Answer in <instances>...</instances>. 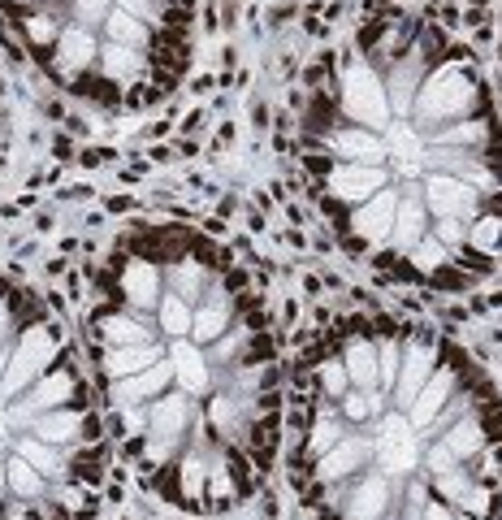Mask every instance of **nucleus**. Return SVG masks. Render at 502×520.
<instances>
[{
  "label": "nucleus",
  "instance_id": "1",
  "mask_svg": "<svg viewBox=\"0 0 502 520\" xmlns=\"http://www.w3.org/2000/svg\"><path fill=\"white\" fill-rule=\"evenodd\" d=\"M303 195L386 286L464 295L502 269V113L438 9L373 5L295 91Z\"/></svg>",
  "mask_w": 502,
  "mask_h": 520
},
{
  "label": "nucleus",
  "instance_id": "3",
  "mask_svg": "<svg viewBox=\"0 0 502 520\" xmlns=\"http://www.w3.org/2000/svg\"><path fill=\"white\" fill-rule=\"evenodd\" d=\"M117 451L83 343L0 269V520H96Z\"/></svg>",
  "mask_w": 502,
  "mask_h": 520
},
{
  "label": "nucleus",
  "instance_id": "5",
  "mask_svg": "<svg viewBox=\"0 0 502 520\" xmlns=\"http://www.w3.org/2000/svg\"><path fill=\"white\" fill-rule=\"evenodd\" d=\"M0 5H18V9H44V5H52V9H65V0H0Z\"/></svg>",
  "mask_w": 502,
  "mask_h": 520
},
{
  "label": "nucleus",
  "instance_id": "4",
  "mask_svg": "<svg viewBox=\"0 0 502 520\" xmlns=\"http://www.w3.org/2000/svg\"><path fill=\"white\" fill-rule=\"evenodd\" d=\"M117 0H65V22L74 26H87V31H104V22L113 18Z\"/></svg>",
  "mask_w": 502,
  "mask_h": 520
},
{
  "label": "nucleus",
  "instance_id": "2",
  "mask_svg": "<svg viewBox=\"0 0 502 520\" xmlns=\"http://www.w3.org/2000/svg\"><path fill=\"white\" fill-rule=\"evenodd\" d=\"M282 464L312 520H502V390L425 321L338 312L290 360Z\"/></svg>",
  "mask_w": 502,
  "mask_h": 520
},
{
  "label": "nucleus",
  "instance_id": "6",
  "mask_svg": "<svg viewBox=\"0 0 502 520\" xmlns=\"http://www.w3.org/2000/svg\"><path fill=\"white\" fill-rule=\"evenodd\" d=\"M208 87H213V78H208V74H200V78H191V91H208Z\"/></svg>",
  "mask_w": 502,
  "mask_h": 520
}]
</instances>
